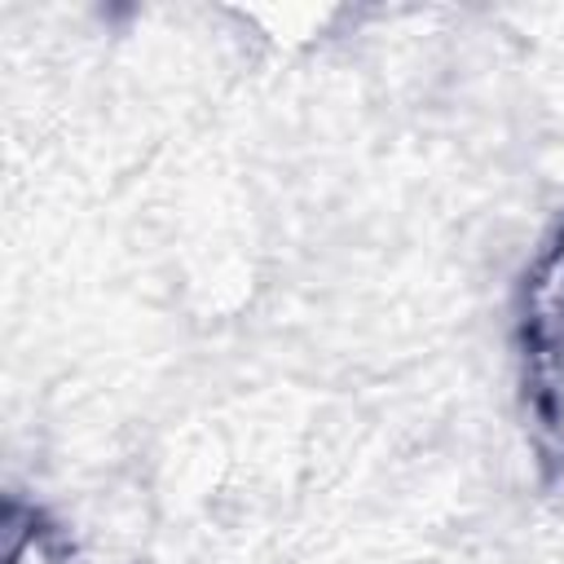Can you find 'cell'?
<instances>
[{
  "label": "cell",
  "mask_w": 564,
  "mask_h": 564,
  "mask_svg": "<svg viewBox=\"0 0 564 564\" xmlns=\"http://www.w3.org/2000/svg\"><path fill=\"white\" fill-rule=\"evenodd\" d=\"M524 348L533 410L564 445V229L551 238L524 286Z\"/></svg>",
  "instance_id": "1"
}]
</instances>
